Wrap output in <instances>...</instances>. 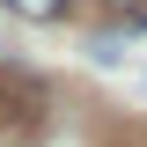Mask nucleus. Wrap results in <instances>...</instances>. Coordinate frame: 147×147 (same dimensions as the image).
<instances>
[{
  "instance_id": "obj_2",
  "label": "nucleus",
  "mask_w": 147,
  "mask_h": 147,
  "mask_svg": "<svg viewBox=\"0 0 147 147\" xmlns=\"http://www.w3.org/2000/svg\"><path fill=\"white\" fill-rule=\"evenodd\" d=\"M74 0H7V15H22V22H59Z\"/></svg>"
},
{
  "instance_id": "obj_1",
  "label": "nucleus",
  "mask_w": 147,
  "mask_h": 147,
  "mask_svg": "<svg viewBox=\"0 0 147 147\" xmlns=\"http://www.w3.org/2000/svg\"><path fill=\"white\" fill-rule=\"evenodd\" d=\"M30 132H44V88L37 74L0 66V140H30Z\"/></svg>"
}]
</instances>
